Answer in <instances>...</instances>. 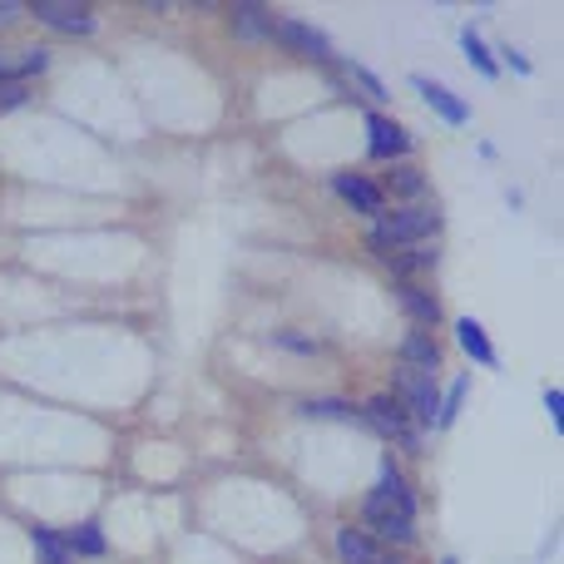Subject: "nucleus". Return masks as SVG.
Instances as JSON below:
<instances>
[{
	"mask_svg": "<svg viewBox=\"0 0 564 564\" xmlns=\"http://www.w3.org/2000/svg\"><path fill=\"white\" fill-rule=\"evenodd\" d=\"M391 401H397L401 411L411 416V426L426 431L436 426L441 416V387H436V371H416V367H397L391 371Z\"/></svg>",
	"mask_w": 564,
	"mask_h": 564,
	"instance_id": "1",
	"label": "nucleus"
},
{
	"mask_svg": "<svg viewBox=\"0 0 564 564\" xmlns=\"http://www.w3.org/2000/svg\"><path fill=\"white\" fill-rule=\"evenodd\" d=\"M387 188H391V194H397V198H416V204H421V198L431 194L426 174H421L416 164H391V174H387Z\"/></svg>",
	"mask_w": 564,
	"mask_h": 564,
	"instance_id": "17",
	"label": "nucleus"
},
{
	"mask_svg": "<svg viewBox=\"0 0 564 564\" xmlns=\"http://www.w3.org/2000/svg\"><path fill=\"white\" fill-rule=\"evenodd\" d=\"M332 188H337V198H347L357 214L381 218V208H387V194H381V184H371L367 174H332Z\"/></svg>",
	"mask_w": 564,
	"mask_h": 564,
	"instance_id": "9",
	"label": "nucleus"
},
{
	"mask_svg": "<svg viewBox=\"0 0 564 564\" xmlns=\"http://www.w3.org/2000/svg\"><path fill=\"white\" fill-rule=\"evenodd\" d=\"M25 10L40 20V25L65 30V35H95V30H99L95 10H89V6H69V0H35V6H25Z\"/></svg>",
	"mask_w": 564,
	"mask_h": 564,
	"instance_id": "6",
	"label": "nucleus"
},
{
	"mask_svg": "<svg viewBox=\"0 0 564 564\" xmlns=\"http://www.w3.org/2000/svg\"><path fill=\"white\" fill-rule=\"evenodd\" d=\"M6 79H15V65H10L6 55H0V85H6Z\"/></svg>",
	"mask_w": 564,
	"mask_h": 564,
	"instance_id": "30",
	"label": "nucleus"
},
{
	"mask_svg": "<svg viewBox=\"0 0 564 564\" xmlns=\"http://www.w3.org/2000/svg\"><path fill=\"white\" fill-rule=\"evenodd\" d=\"M25 99H30L25 79H6V85H0V109H20Z\"/></svg>",
	"mask_w": 564,
	"mask_h": 564,
	"instance_id": "26",
	"label": "nucleus"
},
{
	"mask_svg": "<svg viewBox=\"0 0 564 564\" xmlns=\"http://www.w3.org/2000/svg\"><path fill=\"white\" fill-rule=\"evenodd\" d=\"M397 297H401V307L411 312V322H416V327H436V322H441L436 292H426L421 282H397Z\"/></svg>",
	"mask_w": 564,
	"mask_h": 564,
	"instance_id": "12",
	"label": "nucleus"
},
{
	"mask_svg": "<svg viewBox=\"0 0 564 564\" xmlns=\"http://www.w3.org/2000/svg\"><path fill=\"white\" fill-rule=\"evenodd\" d=\"M377 496H387L391 506H401L406 516H416V496H411V480L401 476V466L397 460H381V476H377Z\"/></svg>",
	"mask_w": 564,
	"mask_h": 564,
	"instance_id": "14",
	"label": "nucleus"
},
{
	"mask_svg": "<svg viewBox=\"0 0 564 564\" xmlns=\"http://www.w3.org/2000/svg\"><path fill=\"white\" fill-rule=\"evenodd\" d=\"M234 30L243 40H268L273 35V10L268 6H234Z\"/></svg>",
	"mask_w": 564,
	"mask_h": 564,
	"instance_id": "16",
	"label": "nucleus"
},
{
	"mask_svg": "<svg viewBox=\"0 0 564 564\" xmlns=\"http://www.w3.org/2000/svg\"><path fill=\"white\" fill-rule=\"evenodd\" d=\"M456 341H460V351H466L476 367H496V361H500L496 341L486 337V327H480L476 317H460V322H456Z\"/></svg>",
	"mask_w": 564,
	"mask_h": 564,
	"instance_id": "11",
	"label": "nucleus"
},
{
	"mask_svg": "<svg viewBox=\"0 0 564 564\" xmlns=\"http://www.w3.org/2000/svg\"><path fill=\"white\" fill-rule=\"evenodd\" d=\"M371 234L387 238L397 253H401V248H416V243H436L441 214L431 204H401V208H391V214H381Z\"/></svg>",
	"mask_w": 564,
	"mask_h": 564,
	"instance_id": "2",
	"label": "nucleus"
},
{
	"mask_svg": "<svg viewBox=\"0 0 564 564\" xmlns=\"http://www.w3.org/2000/svg\"><path fill=\"white\" fill-rule=\"evenodd\" d=\"M441 263L436 243H416V248H401V253H391V273H397L401 282H416V273H431V268Z\"/></svg>",
	"mask_w": 564,
	"mask_h": 564,
	"instance_id": "13",
	"label": "nucleus"
},
{
	"mask_svg": "<svg viewBox=\"0 0 564 564\" xmlns=\"http://www.w3.org/2000/svg\"><path fill=\"white\" fill-rule=\"evenodd\" d=\"M273 341H278V347H288V351H302V357L322 351V341L317 337H302V332H273Z\"/></svg>",
	"mask_w": 564,
	"mask_h": 564,
	"instance_id": "24",
	"label": "nucleus"
},
{
	"mask_svg": "<svg viewBox=\"0 0 564 564\" xmlns=\"http://www.w3.org/2000/svg\"><path fill=\"white\" fill-rule=\"evenodd\" d=\"M466 391H470V377H456V381H451L446 391H441V416H436V431L456 426L460 406H466Z\"/></svg>",
	"mask_w": 564,
	"mask_h": 564,
	"instance_id": "22",
	"label": "nucleus"
},
{
	"mask_svg": "<svg viewBox=\"0 0 564 564\" xmlns=\"http://www.w3.org/2000/svg\"><path fill=\"white\" fill-rule=\"evenodd\" d=\"M341 75H347V79H351V85H357V89H361V95H367V99H371V105H381V99H387V85H381V79H377V75H371V69H367V65H361V59H341Z\"/></svg>",
	"mask_w": 564,
	"mask_h": 564,
	"instance_id": "23",
	"label": "nucleus"
},
{
	"mask_svg": "<svg viewBox=\"0 0 564 564\" xmlns=\"http://www.w3.org/2000/svg\"><path fill=\"white\" fill-rule=\"evenodd\" d=\"M411 85H416V95L426 99L431 109H436L446 124H470V105L466 99H456L446 85H436V79H426V75H411Z\"/></svg>",
	"mask_w": 564,
	"mask_h": 564,
	"instance_id": "10",
	"label": "nucleus"
},
{
	"mask_svg": "<svg viewBox=\"0 0 564 564\" xmlns=\"http://www.w3.org/2000/svg\"><path fill=\"white\" fill-rule=\"evenodd\" d=\"M40 69H50V50H45V45L25 50V59L15 65V79H30V75H40Z\"/></svg>",
	"mask_w": 564,
	"mask_h": 564,
	"instance_id": "25",
	"label": "nucleus"
},
{
	"mask_svg": "<svg viewBox=\"0 0 564 564\" xmlns=\"http://www.w3.org/2000/svg\"><path fill=\"white\" fill-rule=\"evenodd\" d=\"M401 367H416V371H436L441 367V341L431 332H411L401 341Z\"/></svg>",
	"mask_w": 564,
	"mask_h": 564,
	"instance_id": "15",
	"label": "nucleus"
},
{
	"mask_svg": "<svg viewBox=\"0 0 564 564\" xmlns=\"http://www.w3.org/2000/svg\"><path fill=\"white\" fill-rule=\"evenodd\" d=\"M268 40H278L282 50H292V55H302V59H312V65H332L337 59V50H332V40L322 35L317 25H307V20H273V35Z\"/></svg>",
	"mask_w": 564,
	"mask_h": 564,
	"instance_id": "5",
	"label": "nucleus"
},
{
	"mask_svg": "<svg viewBox=\"0 0 564 564\" xmlns=\"http://www.w3.org/2000/svg\"><path fill=\"white\" fill-rule=\"evenodd\" d=\"M367 154L371 159H381V164H397V159H406L411 154V134L397 124V119H387V115H367Z\"/></svg>",
	"mask_w": 564,
	"mask_h": 564,
	"instance_id": "7",
	"label": "nucleus"
},
{
	"mask_svg": "<svg viewBox=\"0 0 564 564\" xmlns=\"http://www.w3.org/2000/svg\"><path fill=\"white\" fill-rule=\"evenodd\" d=\"M361 535H371L377 545H416V516H406L401 506H391L387 496H377L371 490L367 500H361Z\"/></svg>",
	"mask_w": 564,
	"mask_h": 564,
	"instance_id": "3",
	"label": "nucleus"
},
{
	"mask_svg": "<svg viewBox=\"0 0 564 564\" xmlns=\"http://www.w3.org/2000/svg\"><path fill=\"white\" fill-rule=\"evenodd\" d=\"M357 411H361V421H367L371 431H381L387 441H397L401 451H421V431L411 426V416L387 397V391H377V397H371L367 406H357Z\"/></svg>",
	"mask_w": 564,
	"mask_h": 564,
	"instance_id": "4",
	"label": "nucleus"
},
{
	"mask_svg": "<svg viewBox=\"0 0 564 564\" xmlns=\"http://www.w3.org/2000/svg\"><path fill=\"white\" fill-rule=\"evenodd\" d=\"M59 540H65V550H69V555H89V560H99V555H105V535H99V525H95V520H85V525H75V530H65V535H59Z\"/></svg>",
	"mask_w": 564,
	"mask_h": 564,
	"instance_id": "19",
	"label": "nucleus"
},
{
	"mask_svg": "<svg viewBox=\"0 0 564 564\" xmlns=\"http://www.w3.org/2000/svg\"><path fill=\"white\" fill-rule=\"evenodd\" d=\"M30 545H35L40 564H75V555H69L65 540H59V530H50V525H35V530H30Z\"/></svg>",
	"mask_w": 564,
	"mask_h": 564,
	"instance_id": "20",
	"label": "nucleus"
},
{
	"mask_svg": "<svg viewBox=\"0 0 564 564\" xmlns=\"http://www.w3.org/2000/svg\"><path fill=\"white\" fill-rule=\"evenodd\" d=\"M460 50H466V59H470V65H476L486 79H496V75H500V59L486 50V40H480V30H476V25L460 30Z\"/></svg>",
	"mask_w": 564,
	"mask_h": 564,
	"instance_id": "21",
	"label": "nucleus"
},
{
	"mask_svg": "<svg viewBox=\"0 0 564 564\" xmlns=\"http://www.w3.org/2000/svg\"><path fill=\"white\" fill-rule=\"evenodd\" d=\"M297 411L307 421H361V411L351 406V401H341V397H312V401H302Z\"/></svg>",
	"mask_w": 564,
	"mask_h": 564,
	"instance_id": "18",
	"label": "nucleus"
},
{
	"mask_svg": "<svg viewBox=\"0 0 564 564\" xmlns=\"http://www.w3.org/2000/svg\"><path fill=\"white\" fill-rule=\"evenodd\" d=\"M20 15H25V6H20V0H0V30H6V25H15Z\"/></svg>",
	"mask_w": 564,
	"mask_h": 564,
	"instance_id": "28",
	"label": "nucleus"
},
{
	"mask_svg": "<svg viewBox=\"0 0 564 564\" xmlns=\"http://www.w3.org/2000/svg\"><path fill=\"white\" fill-rule=\"evenodd\" d=\"M441 564H456V560H441Z\"/></svg>",
	"mask_w": 564,
	"mask_h": 564,
	"instance_id": "31",
	"label": "nucleus"
},
{
	"mask_svg": "<svg viewBox=\"0 0 564 564\" xmlns=\"http://www.w3.org/2000/svg\"><path fill=\"white\" fill-rule=\"evenodd\" d=\"M500 55H506V65H516V69H520V75H530V59H525V55H520V50H510V45H506V50H500Z\"/></svg>",
	"mask_w": 564,
	"mask_h": 564,
	"instance_id": "29",
	"label": "nucleus"
},
{
	"mask_svg": "<svg viewBox=\"0 0 564 564\" xmlns=\"http://www.w3.org/2000/svg\"><path fill=\"white\" fill-rule=\"evenodd\" d=\"M545 411H550V421H555V431H560L564 426V391L560 387L545 391Z\"/></svg>",
	"mask_w": 564,
	"mask_h": 564,
	"instance_id": "27",
	"label": "nucleus"
},
{
	"mask_svg": "<svg viewBox=\"0 0 564 564\" xmlns=\"http://www.w3.org/2000/svg\"><path fill=\"white\" fill-rule=\"evenodd\" d=\"M337 560L341 564H406L401 555H391L387 545H377L371 535H361V530H351V525L337 530Z\"/></svg>",
	"mask_w": 564,
	"mask_h": 564,
	"instance_id": "8",
	"label": "nucleus"
}]
</instances>
